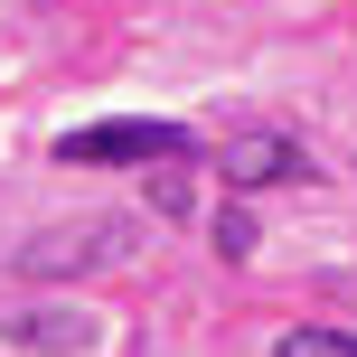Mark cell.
Masks as SVG:
<instances>
[{
    "instance_id": "3957f363",
    "label": "cell",
    "mask_w": 357,
    "mask_h": 357,
    "mask_svg": "<svg viewBox=\"0 0 357 357\" xmlns=\"http://www.w3.org/2000/svg\"><path fill=\"white\" fill-rule=\"evenodd\" d=\"M226 178L235 188H273V178H301V151L282 132H235L226 142Z\"/></svg>"
},
{
    "instance_id": "277c9868",
    "label": "cell",
    "mask_w": 357,
    "mask_h": 357,
    "mask_svg": "<svg viewBox=\"0 0 357 357\" xmlns=\"http://www.w3.org/2000/svg\"><path fill=\"white\" fill-rule=\"evenodd\" d=\"M10 339H19V348L66 357V348H94V320H85V310H19V320H10Z\"/></svg>"
},
{
    "instance_id": "7a4b0ae2",
    "label": "cell",
    "mask_w": 357,
    "mask_h": 357,
    "mask_svg": "<svg viewBox=\"0 0 357 357\" xmlns=\"http://www.w3.org/2000/svg\"><path fill=\"white\" fill-rule=\"evenodd\" d=\"M123 216H94V226H47L38 245H19V273H85V264H123Z\"/></svg>"
},
{
    "instance_id": "8992f818",
    "label": "cell",
    "mask_w": 357,
    "mask_h": 357,
    "mask_svg": "<svg viewBox=\"0 0 357 357\" xmlns=\"http://www.w3.org/2000/svg\"><path fill=\"white\" fill-rule=\"evenodd\" d=\"M216 254H226V264H245V254H254V216H245V207L216 216Z\"/></svg>"
},
{
    "instance_id": "52a82bcc",
    "label": "cell",
    "mask_w": 357,
    "mask_h": 357,
    "mask_svg": "<svg viewBox=\"0 0 357 357\" xmlns=\"http://www.w3.org/2000/svg\"><path fill=\"white\" fill-rule=\"evenodd\" d=\"M151 207H160V216H188V178H151Z\"/></svg>"
},
{
    "instance_id": "5b68a950",
    "label": "cell",
    "mask_w": 357,
    "mask_h": 357,
    "mask_svg": "<svg viewBox=\"0 0 357 357\" xmlns=\"http://www.w3.org/2000/svg\"><path fill=\"white\" fill-rule=\"evenodd\" d=\"M273 357H357V339H348V329H291Z\"/></svg>"
},
{
    "instance_id": "6da1fadb",
    "label": "cell",
    "mask_w": 357,
    "mask_h": 357,
    "mask_svg": "<svg viewBox=\"0 0 357 357\" xmlns=\"http://www.w3.org/2000/svg\"><path fill=\"white\" fill-rule=\"evenodd\" d=\"M56 160H75V169H104V160H197V142L178 123H85V132L56 142Z\"/></svg>"
}]
</instances>
